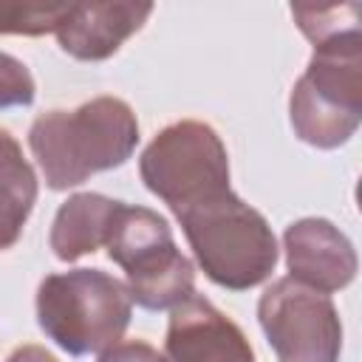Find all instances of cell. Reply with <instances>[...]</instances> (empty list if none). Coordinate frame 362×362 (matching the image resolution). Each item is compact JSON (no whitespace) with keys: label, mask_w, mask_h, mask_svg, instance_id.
I'll list each match as a JSON object with an SVG mask.
<instances>
[{"label":"cell","mask_w":362,"mask_h":362,"mask_svg":"<svg viewBox=\"0 0 362 362\" xmlns=\"http://www.w3.org/2000/svg\"><path fill=\"white\" fill-rule=\"evenodd\" d=\"M136 141L130 110L102 99L85 105L76 116H42L31 130V147L54 189L79 184L88 173L116 167Z\"/></svg>","instance_id":"1"},{"label":"cell","mask_w":362,"mask_h":362,"mask_svg":"<svg viewBox=\"0 0 362 362\" xmlns=\"http://www.w3.org/2000/svg\"><path fill=\"white\" fill-rule=\"evenodd\" d=\"M170 362H252V351L243 345V337L229 325L209 303L189 297L175 308L170 339Z\"/></svg>","instance_id":"4"},{"label":"cell","mask_w":362,"mask_h":362,"mask_svg":"<svg viewBox=\"0 0 362 362\" xmlns=\"http://www.w3.org/2000/svg\"><path fill=\"white\" fill-rule=\"evenodd\" d=\"M40 325L71 354L99 351L124 331L130 305L119 280L99 269L48 277L40 286Z\"/></svg>","instance_id":"2"},{"label":"cell","mask_w":362,"mask_h":362,"mask_svg":"<svg viewBox=\"0 0 362 362\" xmlns=\"http://www.w3.org/2000/svg\"><path fill=\"white\" fill-rule=\"evenodd\" d=\"M110 226V257L127 269L133 300L139 305L167 308L170 303L189 297L192 269L175 252L170 229L158 215L147 209H130L116 201Z\"/></svg>","instance_id":"3"},{"label":"cell","mask_w":362,"mask_h":362,"mask_svg":"<svg viewBox=\"0 0 362 362\" xmlns=\"http://www.w3.org/2000/svg\"><path fill=\"white\" fill-rule=\"evenodd\" d=\"M34 201V175L20 158L17 144L0 130V246H8Z\"/></svg>","instance_id":"5"}]
</instances>
